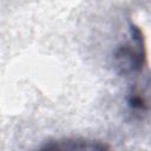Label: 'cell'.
<instances>
[{"label":"cell","instance_id":"6da1fadb","mask_svg":"<svg viewBox=\"0 0 151 151\" xmlns=\"http://www.w3.org/2000/svg\"><path fill=\"white\" fill-rule=\"evenodd\" d=\"M145 59L144 39L138 27L130 28V39L114 52L116 67L122 74L140 71Z\"/></svg>","mask_w":151,"mask_h":151},{"label":"cell","instance_id":"7a4b0ae2","mask_svg":"<svg viewBox=\"0 0 151 151\" xmlns=\"http://www.w3.org/2000/svg\"><path fill=\"white\" fill-rule=\"evenodd\" d=\"M35 151H113L112 147L101 142L83 137H65L48 140Z\"/></svg>","mask_w":151,"mask_h":151}]
</instances>
